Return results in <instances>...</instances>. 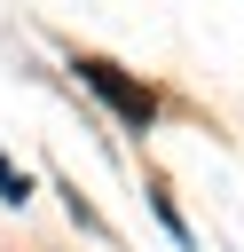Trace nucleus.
Listing matches in <instances>:
<instances>
[{
	"mask_svg": "<svg viewBox=\"0 0 244 252\" xmlns=\"http://www.w3.org/2000/svg\"><path fill=\"white\" fill-rule=\"evenodd\" d=\"M0 197H8V205H24V173H16L8 158H0Z\"/></svg>",
	"mask_w": 244,
	"mask_h": 252,
	"instance_id": "2",
	"label": "nucleus"
},
{
	"mask_svg": "<svg viewBox=\"0 0 244 252\" xmlns=\"http://www.w3.org/2000/svg\"><path fill=\"white\" fill-rule=\"evenodd\" d=\"M79 79H87V87H94V94H102V102H110V110H118V118L134 126V134H142L150 118H157V94H150L142 79H126L118 63H102V55H79Z\"/></svg>",
	"mask_w": 244,
	"mask_h": 252,
	"instance_id": "1",
	"label": "nucleus"
}]
</instances>
